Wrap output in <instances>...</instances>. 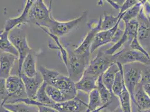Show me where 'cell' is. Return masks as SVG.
<instances>
[{
	"instance_id": "obj_12",
	"label": "cell",
	"mask_w": 150,
	"mask_h": 112,
	"mask_svg": "<svg viewBox=\"0 0 150 112\" xmlns=\"http://www.w3.org/2000/svg\"><path fill=\"white\" fill-rule=\"evenodd\" d=\"M138 22L137 38L145 50L150 52V17L143 10V6L137 18Z\"/></svg>"
},
{
	"instance_id": "obj_8",
	"label": "cell",
	"mask_w": 150,
	"mask_h": 112,
	"mask_svg": "<svg viewBox=\"0 0 150 112\" xmlns=\"http://www.w3.org/2000/svg\"><path fill=\"white\" fill-rule=\"evenodd\" d=\"M124 32L119 40L114 44L112 47L104 52L108 55H113L119 51L121 48L129 46L133 38L137 35L138 22L137 19L124 23Z\"/></svg>"
},
{
	"instance_id": "obj_18",
	"label": "cell",
	"mask_w": 150,
	"mask_h": 112,
	"mask_svg": "<svg viewBox=\"0 0 150 112\" xmlns=\"http://www.w3.org/2000/svg\"><path fill=\"white\" fill-rule=\"evenodd\" d=\"M132 101L137 107L138 111H145L150 109V98L144 91L141 83L136 87Z\"/></svg>"
},
{
	"instance_id": "obj_17",
	"label": "cell",
	"mask_w": 150,
	"mask_h": 112,
	"mask_svg": "<svg viewBox=\"0 0 150 112\" xmlns=\"http://www.w3.org/2000/svg\"><path fill=\"white\" fill-rule=\"evenodd\" d=\"M18 57L12 54L0 52V78L6 79L11 74Z\"/></svg>"
},
{
	"instance_id": "obj_13",
	"label": "cell",
	"mask_w": 150,
	"mask_h": 112,
	"mask_svg": "<svg viewBox=\"0 0 150 112\" xmlns=\"http://www.w3.org/2000/svg\"><path fill=\"white\" fill-rule=\"evenodd\" d=\"M101 18L102 17L100 16L98 21H91L88 23V31L81 44L74 50L76 53L82 54L90 52V49L94 38L97 33L101 31Z\"/></svg>"
},
{
	"instance_id": "obj_29",
	"label": "cell",
	"mask_w": 150,
	"mask_h": 112,
	"mask_svg": "<svg viewBox=\"0 0 150 112\" xmlns=\"http://www.w3.org/2000/svg\"><path fill=\"white\" fill-rule=\"evenodd\" d=\"M144 5L143 2H140L125 11L121 14L122 21L123 23H128L132 20L137 19L138 15Z\"/></svg>"
},
{
	"instance_id": "obj_1",
	"label": "cell",
	"mask_w": 150,
	"mask_h": 112,
	"mask_svg": "<svg viewBox=\"0 0 150 112\" xmlns=\"http://www.w3.org/2000/svg\"><path fill=\"white\" fill-rule=\"evenodd\" d=\"M43 80L47 85L56 87L64 95L66 100L72 99L77 96V90L75 82L69 76L62 75L55 69H47L40 66L39 69Z\"/></svg>"
},
{
	"instance_id": "obj_38",
	"label": "cell",
	"mask_w": 150,
	"mask_h": 112,
	"mask_svg": "<svg viewBox=\"0 0 150 112\" xmlns=\"http://www.w3.org/2000/svg\"><path fill=\"white\" fill-rule=\"evenodd\" d=\"M142 85L144 91L150 98V84H143Z\"/></svg>"
},
{
	"instance_id": "obj_26",
	"label": "cell",
	"mask_w": 150,
	"mask_h": 112,
	"mask_svg": "<svg viewBox=\"0 0 150 112\" xmlns=\"http://www.w3.org/2000/svg\"><path fill=\"white\" fill-rule=\"evenodd\" d=\"M4 106L13 112H38L37 106L20 102L16 103H4Z\"/></svg>"
},
{
	"instance_id": "obj_2",
	"label": "cell",
	"mask_w": 150,
	"mask_h": 112,
	"mask_svg": "<svg viewBox=\"0 0 150 112\" xmlns=\"http://www.w3.org/2000/svg\"><path fill=\"white\" fill-rule=\"evenodd\" d=\"M67 50L69 53L68 64L66 66L69 77L74 82L79 81L84 74L85 70L91 60L90 52H87L82 54L76 53L68 45Z\"/></svg>"
},
{
	"instance_id": "obj_35",
	"label": "cell",
	"mask_w": 150,
	"mask_h": 112,
	"mask_svg": "<svg viewBox=\"0 0 150 112\" xmlns=\"http://www.w3.org/2000/svg\"><path fill=\"white\" fill-rule=\"evenodd\" d=\"M141 84H150V65H144Z\"/></svg>"
},
{
	"instance_id": "obj_3",
	"label": "cell",
	"mask_w": 150,
	"mask_h": 112,
	"mask_svg": "<svg viewBox=\"0 0 150 112\" xmlns=\"http://www.w3.org/2000/svg\"><path fill=\"white\" fill-rule=\"evenodd\" d=\"M52 17V7L47 6L44 0H36L28 13L26 23H33L38 27H44Z\"/></svg>"
},
{
	"instance_id": "obj_11",
	"label": "cell",
	"mask_w": 150,
	"mask_h": 112,
	"mask_svg": "<svg viewBox=\"0 0 150 112\" xmlns=\"http://www.w3.org/2000/svg\"><path fill=\"white\" fill-rule=\"evenodd\" d=\"M120 15V16L119 21L112 28L107 30L100 31L97 33L90 49V52L91 54L105 44L111 42L115 44L118 41L119 38H117L118 37L117 31L119 28V24L122 21V16L121 15Z\"/></svg>"
},
{
	"instance_id": "obj_25",
	"label": "cell",
	"mask_w": 150,
	"mask_h": 112,
	"mask_svg": "<svg viewBox=\"0 0 150 112\" xmlns=\"http://www.w3.org/2000/svg\"><path fill=\"white\" fill-rule=\"evenodd\" d=\"M117 63L119 65V70L116 74L115 80L112 84V93L114 96L118 98L120 94L121 93L123 88L125 86V84L123 75V66L120 63Z\"/></svg>"
},
{
	"instance_id": "obj_20",
	"label": "cell",
	"mask_w": 150,
	"mask_h": 112,
	"mask_svg": "<svg viewBox=\"0 0 150 112\" xmlns=\"http://www.w3.org/2000/svg\"><path fill=\"white\" fill-rule=\"evenodd\" d=\"M39 28H40L44 32H45L52 39V40L54 41L55 44H53V45L50 44H49V47L50 48H52V49L58 50L59 51V56L61 57V60H62L64 64V65L66 67V66H67V64H68L69 53H68V51H67V49H66L61 43V42L59 39V37L52 34V33H50V31H48L46 28H45L44 27L39 26Z\"/></svg>"
},
{
	"instance_id": "obj_22",
	"label": "cell",
	"mask_w": 150,
	"mask_h": 112,
	"mask_svg": "<svg viewBox=\"0 0 150 112\" xmlns=\"http://www.w3.org/2000/svg\"><path fill=\"white\" fill-rule=\"evenodd\" d=\"M9 33L4 29L0 30V52L12 54L18 58V53L10 40Z\"/></svg>"
},
{
	"instance_id": "obj_44",
	"label": "cell",
	"mask_w": 150,
	"mask_h": 112,
	"mask_svg": "<svg viewBox=\"0 0 150 112\" xmlns=\"http://www.w3.org/2000/svg\"><path fill=\"white\" fill-rule=\"evenodd\" d=\"M52 0H50V6H51V5H52Z\"/></svg>"
},
{
	"instance_id": "obj_41",
	"label": "cell",
	"mask_w": 150,
	"mask_h": 112,
	"mask_svg": "<svg viewBox=\"0 0 150 112\" xmlns=\"http://www.w3.org/2000/svg\"><path fill=\"white\" fill-rule=\"evenodd\" d=\"M108 106H106V105H104V106H103L101 108H100L99 109H97L96 111H93V112H89L88 110H86L85 112H98V111H101V110H103V109H105L106 108H108Z\"/></svg>"
},
{
	"instance_id": "obj_9",
	"label": "cell",
	"mask_w": 150,
	"mask_h": 112,
	"mask_svg": "<svg viewBox=\"0 0 150 112\" xmlns=\"http://www.w3.org/2000/svg\"><path fill=\"white\" fill-rule=\"evenodd\" d=\"M115 62H119L124 65L129 63H140L144 65H150V58L142 52L129 48H123L113 55Z\"/></svg>"
},
{
	"instance_id": "obj_37",
	"label": "cell",
	"mask_w": 150,
	"mask_h": 112,
	"mask_svg": "<svg viewBox=\"0 0 150 112\" xmlns=\"http://www.w3.org/2000/svg\"><path fill=\"white\" fill-rule=\"evenodd\" d=\"M106 2L110 5L115 9H119L120 6L117 4V0H105Z\"/></svg>"
},
{
	"instance_id": "obj_15",
	"label": "cell",
	"mask_w": 150,
	"mask_h": 112,
	"mask_svg": "<svg viewBox=\"0 0 150 112\" xmlns=\"http://www.w3.org/2000/svg\"><path fill=\"white\" fill-rule=\"evenodd\" d=\"M19 77H21L25 86L27 98L30 99L34 97L38 90L44 82L43 77L39 71H38L37 74L33 77H28L23 73H21Z\"/></svg>"
},
{
	"instance_id": "obj_45",
	"label": "cell",
	"mask_w": 150,
	"mask_h": 112,
	"mask_svg": "<svg viewBox=\"0 0 150 112\" xmlns=\"http://www.w3.org/2000/svg\"><path fill=\"white\" fill-rule=\"evenodd\" d=\"M145 1H148V2H149L150 3V0H145Z\"/></svg>"
},
{
	"instance_id": "obj_34",
	"label": "cell",
	"mask_w": 150,
	"mask_h": 112,
	"mask_svg": "<svg viewBox=\"0 0 150 112\" xmlns=\"http://www.w3.org/2000/svg\"><path fill=\"white\" fill-rule=\"evenodd\" d=\"M6 79L0 78V100L1 103L4 104L6 101L7 96Z\"/></svg>"
},
{
	"instance_id": "obj_16",
	"label": "cell",
	"mask_w": 150,
	"mask_h": 112,
	"mask_svg": "<svg viewBox=\"0 0 150 112\" xmlns=\"http://www.w3.org/2000/svg\"><path fill=\"white\" fill-rule=\"evenodd\" d=\"M35 1L36 0H26L25 5L21 13L18 17L7 20L4 29L6 31L10 32L15 28L20 27L21 25L26 24L28 13Z\"/></svg>"
},
{
	"instance_id": "obj_32",
	"label": "cell",
	"mask_w": 150,
	"mask_h": 112,
	"mask_svg": "<svg viewBox=\"0 0 150 112\" xmlns=\"http://www.w3.org/2000/svg\"><path fill=\"white\" fill-rule=\"evenodd\" d=\"M128 47L131 50H137L140 52H142L146 56L150 58V54L148 53V52L144 48V47L142 46V45L139 43V42L138 41L137 35L136 36H135V37L133 38L131 43L129 45V46H128Z\"/></svg>"
},
{
	"instance_id": "obj_4",
	"label": "cell",
	"mask_w": 150,
	"mask_h": 112,
	"mask_svg": "<svg viewBox=\"0 0 150 112\" xmlns=\"http://www.w3.org/2000/svg\"><path fill=\"white\" fill-rule=\"evenodd\" d=\"M17 27L13 29L9 33L10 41L18 53V75L21 72L22 65L26 56L32 51L29 46L25 31Z\"/></svg>"
},
{
	"instance_id": "obj_27",
	"label": "cell",
	"mask_w": 150,
	"mask_h": 112,
	"mask_svg": "<svg viewBox=\"0 0 150 112\" xmlns=\"http://www.w3.org/2000/svg\"><path fill=\"white\" fill-rule=\"evenodd\" d=\"M88 95V109L89 112H93L104 106L102 103L100 94L97 89L92 90Z\"/></svg>"
},
{
	"instance_id": "obj_6",
	"label": "cell",
	"mask_w": 150,
	"mask_h": 112,
	"mask_svg": "<svg viewBox=\"0 0 150 112\" xmlns=\"http://www.w3.org/2000/svg\"><path fill=\"white\" fill-rule=\"evenodd\" d=\"M88 13L83 12L81 15L76 18L67 21H59L54 19L53 16L50 21L44 26L52 34L58 37L67 35L74 28L79 25L87 16Z\"/></svg>"
},
{
	"instance_id": "obj_30",
	"label": "cell",
	"mask_w": 150,
	"mask_h": 112,
	"mask_svg": "<svg viewBox=\"0 0 150 112\" xmlns=\"http://www.w3.org/2000/svg\"><path fill=\"white\" fill-rule=\"evenodd\" d=\"M120 16V15L119 14L117 16H114L104 13L103 18H101V31L107 30L112 28L119 21Z\"/></svg>"
},
{
	"instance_id": "obj_36",
	"label": "cell",
	"mask_w": 150,
	"mask_h": 112,
	"mask_svg": "<svg viewBox=\"0 0 150 112\" xmlns=\"http://www.w3.org/2000/svg\"><path fill=\"white\" fill-rule=\"evenodd\" d=\"M37 106L38 108V112H58L54 108L49 106L39 104Z\"/></svg>"
},
{
	"instance_id": "obj_28",
	"label": "cell",
	"mask_w": 150,
	"mask_h": 112,
	"mask_svg": "<svg viewBox=\"0 0 150 112\" xmlns=\"http://www.w3.org/2000/svg\"><path fill=\"white\" fill-rule=\"evenodd\" d=\"M119 105L123 112H133L131 106V97L127 89L125 86L118 97Z\"/></svg>"
},
{
	"instance_id": "obj_24",
	"label": "cell",
	"mask_w": 150,
	"mask_h": 112,
	"mask_svg": "<svg viewBox=\"0 0 150 112\" xmlns=\"http://www.w3.org/2000/svg\"><path fill=\"white\" fill-rule=\"evenodd\" d=\"M97 89L100 94V98L103 105L110 106L112 103V99L114 98H117L114 95L111 93L106 86L104 85L102 81L101 75L98 77L97 80Z\"/></svg>"
},
{
	"instance_id": "obj_14",
	"label": "cell",
	"mask_w": 150,
	"mask_h": 112,
	"mask_svg": "<svg viewBox=\"0 0 150 112\" xmlns=\"http://www.w3.org/2000/svg\"><path fill=\"white\" fill-rule=\"evenodd\" d=\"M47 106L54 108L58 112H84L88 109V104L77 96L72 99L61 103H54Z\"/></svg>"
},
{
	"instance_id": "obj_5",
	"label": "cell",
	"mask_w": 150,
	"mask_h": 112,
	"mask_svg": "<svg viewBox=\"0 0 150 112\" xmlns=\"http://www.w3.org/2000/svg\"><path fill=\"white\" fill-rule=\"evenodd\" d=\"M123 66L125 87L130 94L132 100L134 91L141 81L142 69L144 64L133 63Z\"/></svg>"
},
{
	"instance_id": "obj_43",
	"label": "cell",
	"mask_w": 150,
	"mask_h": 112,
	"mask_svg": "<svg viewBox=\"0 0 150 112\" xmlns=\"http://www.w3.org/2000/svg\"><path fill=\"white\" fill-rule=\"evenodd\" d=\"M135 112H150V109H147V110H145V111H138V110H136Z\"/></svg>"
},
{
	"instance_id": "obj_40",
	"label": "cell",
	"mask_w": 150,
	"mask_h": 112,
	"mask_svg": "<svg viewBox=\"0 0 150 112\" xmlns=\"http://www.w3.org/2000/svg\"><path fill=\"white\" fill-rule=\"evenodd\" d=\"M98 112H103V111H98ZM112 112H123V111H122V108H121V107H120V105L118 106L116 108H115V109Z\"/></svg>"
},
{
	"instance_id": "obj_42",
	"label": "cell",
	"mask_w": 150,
	"mask_h": 112,
	"mask_svg": "<svg viewBox=\"0 0 150 112\" xmlns=\"http://www.w3.org/2000/svg\"><path fill=\"white\" fill-rule=\"evenodd\" d=\"M125 0H117V4L119 5V6H120L121 5H122V4L125 2Z\"/></svg>"
},
{
	"instance_id": "obj_7",
	"label": "cell",
	"mask_w": 150,
	"mask_h": 112,
	"mask_svg": "<svg viewBox=\"0 0 150 112\" xmlns=\"http://www.w3.org/2000/svg\"><path fill=\"white\" fill-rule=\"evenodd\" d=\"M114 62L112 55H106L104 52L99 50L95 57L90 60L83 75L99 77Z\"/></svg>"
},
{
	"instance_id": "obj_23",
	"label": "cell",
	"mask_w": 150,
	"mask_h": 112,
	"mask_svg": "<svg viewBox=\"0 0 150 112\" xmlns=\"http://www.w3.org/2000/svg\"><path fill=\"white\" fill-rule=\"evenodd\" d=\"M35 58L33 51L25 57L22 65L21 72L28 77H33L37 74Z\"/></svg>"
},
{
	"instance_id": "obj_10",
	"label": "cell",
	"mask_w": 150,
	"mask_h": 112,
	"mask_svg": "<svg viewBox=\"0 0 150 112\" xmlns=\"http://www.w3.org/2000/svg\"><path fill=\"white\" fill-rule=\"evenodd\" d=\"M7 96L5 103L27 98L25 86L19 75H10L6 79Z\"/></svg>"
},
{
	"instance_id": "obj_19",
	"label": "cell",
	"mask_w": 150,
	"mask_h": 112,
	"mask_svg": "<svg viewBox=\"0 0 150 112\" xmlns=\"http://www.w3.org/2000/svg\"><path fill=\"white\" fill-rule=\"evenodd\" d=\"M98 77L88 75H83L79 81L75 82V86L77 91L85 93H90L92 90L97 88Z\"/></svg>"
},
{
	"instance_id": "obj_31",
	"label": "cell",
	"mask_w": 150,
	"mask_h": 112,
	"mask_svg": "<svg viewBox=\"0 0 150 112\" xmlns=\"http://www.w3.org/2000/svg\"><path fill=\"white\" fill-rule=\"evenodd\" d=\"M45 90L50 99L54 103H58L66 101L62 93L59 90L57 89L56 87L47 85L45 88Z\"/></svg>"
},
{
	"instance_id": "obj_39",
	"label": "cell",
	"mask_w": 150,
	"mask_h": 112,
	"mask_svg": "<svg viewBox=\"0 0 150 112\" xmlns=\"http://www.w3.org/2000/svg\"><path fill=\"white\" fill-rule=\"evenodd\" d=\"M0 112H13L6 108L2 103H0Z\"/></svg>"
},
{
	"instance_id": "obj_33",
	"label": "cell",
	"mask_w": 150,
	"mask_h": 112,
	"mask_svg": "<svg viewBox=\"0 0 150 112\" xmlns=\"http://www.w3.org/2000/svg\"><path fill=\"white\" fill-rule=\"evenodd\" d=\"M144 1V0H125V2L122 4V5L120 6V11L118 14L121 15L132 7L136 5L138 3L142 2Z\"/></svg>"
},
{
	"instance_id": "obj_21",
	"label": "cell",
	"mask_w": 150,
	"mask_h": 112,
	"mask_svg": "<svg viewBox=\"0 0 150 112\" xmlns=\"http://www.w3.org/2000/svg\"><path fill=\"white\" fill-rule=\"evenodd\" d=\"M119 70L118 64L117 62L113 63L101 75L103 83L111 93H112V84L115 76Z\"/></svg>"
}]
</instances>
